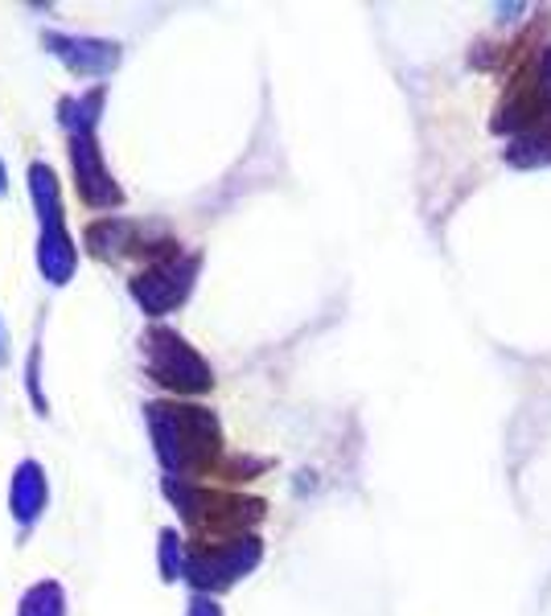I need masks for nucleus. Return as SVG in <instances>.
Segmentation results:
<instances>
[{
    "mask_svg": "<svg viewBox=\"0 0 551 616\" xmlns=\"http://www.w3.org/2000/svg\"><path fill=\"white\" fill-rule=\"evenodd\" d=\"M144 420H149V432H153L157 461L165 464L169 477L197 482V477L218 473L222 432H218V420L206 407L161 399V403L144 407Z\"/></svg>",
    "mask_w": 551,
    "mask_h": 616,
    "instance_id": "obj_1",
    "label": "nucleus"
},
{
    "mask_svg": "<svg viewBox=\"0 0 551 616\" xmlns=\"http://www.w3.org/2000/svg\"><path fill=\"white\" fill-rule=\"evenodd\" d=\"M165 493L178 505L181 522L190 526V542L239 539V530L264 514V501L218 493V489H206V485L178 482V477H165Z\"/></svg>",
    "mask_w": 551,
    "mask_h": 616,
    "instance_id": "obj_2",
    "label": "nucleus"
},
{
    "mask_svg": "<svg viewBox=\"0 0 551 616\" xmlns=\"http://www.w3.org/2000/svg\"><path fill=\"white\" fill-rule=\"evenodd\" d=\"M29 193H34V206H38L41 239H38V268L50 284H66L75 268H79V247L66 231V218H62V193L59 177L50 165L34 161L29 165Z\"/></svg>",
    "mask_w": 551,
    "mask_h": 616,
    "instance_id": "obj_3",
    "label": "nucleus"
},
{
    "mask_svg": "<svg viewBox=\"0 0 551 616\" xmlns=\"http://www.w3.org/2000/svg\"><path fill=\"white\" fill-rule=\"evenodd\" d=\"M140 354H144V370L149 378L174 395H202L215 386V374L210 367L197 358V349L185 346V337H178L174 329H149L140 337Z\"/></svg>",
    "mask_w": 551,
    "mask_h": 616,
    "instance_id": "obj_4",
    "label": "nucleus"
},
{
    "mask_svg": "<svg viewBox=\"0 0 551 616\" xmlns=\"http://www.w3.org/2000/svg\"><path fill=\"white\" fill-rule=\"evenodd\" d=\"M87 247L91 255L99 259H128V255H137V259H149V264H161V259H174L181 255V243L178 239H169L161 222L153 227H144V222H132V218H99L87 227Z\"/></svg>",
    "mask_w": 551,
    "mask_h": 616,
    "instance_id": "obj_5",
    "label": "nucleus"
},
{
    "mask_svg": "<svg viewBox=\"0 0 551 616\" xmlns=\"http://www.w3.org/2000/svg\"><path fill=\"white\" fill-rule=\"evenodd\" d=\"M259 559L256 539H222V542H185V579L202 592H218L239 576H247Z\"/></svg>",
    "mask_w": 551,
    "mask_h": 616,
    "instance_id": "obj_6",
    "label": "nucleus"
},
{
    "mask_svg": "<svg viewBox=\"0 0 551 616\" xmlns=\"http://www.w3.org/2000/svg\"><path fill=\"white\" fill-rule=\"evenodd\" d=\"M194 275L197 255H174V259H161V264H144V271L128 284V292L149 317H165L190 296Z\"/></svg>",
    "mask_w": 551,
    "mask_h": 616,
    "instance_id": "obj_7",
    "label": "nucleus"
},
{
    "mask_svg": "<svg viewBox=\"0 0 551 616\" xmlns=\"http://www.w3.org/2000/svg\"><path fill=\"white\" fill-rule=\"evenodd\" d=\"M71 165H75V190L79 197L91 206V210H112V206H124V190H119L107 165H103V153H99L95 136H71Z\"/></svg>",
    "mask_w": 551,
    "mask_h": 616,
    "instance_id": "obj_8",
    "label": "nucleus"
},
{
    "mask_svg": "<svg viewBox=\"0 0 551 616\" xmlns=\"http://www.w3.org/2000/svg\"><path fill=\"white\" fill-rule=\"evenodd\" d=\"M46 46L54 59L66 62V70L79 78H103L116 70L119 46L116 41H95V38H66V34H46Z\"/></svg>",
    "mask_w": 551,
    "mask_h": 616,
    "instance_id": "obj_9",
    "label": "nucleus"
},
{
    "mask_svg": "<svg viewBox=\"0 0 551 616\" xmlns=\"http://www.w3.org/2000/svg\"><path fill=\"white\" fill-rule=\"evenodd\" d=\"M50 501V485H46V469L38 461H21L13 469V485H9V510L21 522V530H29L41 518Z\"/></svg>",
    "mask_w": 551,
    "mask_h": 616,
    "instance_id": "obj_10",
    "label": "nucleus"
},
{
    "mask_svg": "<svg viewBox=\"0 0 551 616\" xmlns=\"http://www.w3.org/2000/svg\"><path fill=\"white\" fill-rule=\"evenodd\" d=\"M99 112H103V87H95V91H87V95L79 99H66L62 103V124L71 128V136H95V124H99Z\"/></svg>",
    "mask_w": 551,
    "mask_h": 616,
    "instance_id": "obj_11",
    "label": "nucleus"
},
{
    "mask_svg": "<svg viewBox=\"0 0 551 616\" xmlns=\"http://www.w3.org/2000/svg\"><path fill=\"white\" fill-rule=\"evenodd\" d=\"M17 616H66V596H62V588L54 579H46V583H34L25 600H21Z\"/></svg>",
    "mask_w": 551,
    "mask_h": 616,
    "instance_id": "obj_12",
    "label": "nucleus"
},
{
    "mask_svg": "<svg viewBox=\"0 0 551 616\" xmlns=\"http://www.w3.org/2000/svg\"><path fill=\"white\" fill-rule=\"evenodd\" d=\"M161 572L165 579H185V539L178 530H161Z\"/></svg>",
    "mask_w": 551,
    "mask_h": 616,
    "instance_id": "obj_13",
    "label": "nucleus"
},
{
    "mask_svg": "<svg viewBox=\"0 0 551 616\" xmlns=\"http://www.w3.org/2000/svg\"><path fill=\"white\" fill-rule=\"evenodd\" d=\"M190 616H218V608H215V604H210V600L197 596L194 604H190Z\"/></svg>",
    "mask_w": 551,
    "mask_h": 616,
    "instance_id": "obj_14",
    "label": "nucleus"
},
{
    "mask_svg": "<svg viewBox=\"0 0 551 616\" xmlns=\"http://www.w3.org/2000/svg\"><path fill=\"white\" fill-rule=\"evenodd\" d=\"M0 362H4V325H0Z\"/></svg>",
    "mask_w": 551,
    "mask_h": 616,
    "instance_id": "obj_15",
    "label": "nucleus"
},
{
    "mask_svg": "<svg viewBox=\"0 0 551 616\" xmlns=\"http://www.w3.org/2000/svg\"><path fill=\"white\" fill-rule=\"evenodd\" d=\"M0 193H4V169H0Z\"/></svg>",
    "mask_w": 551,
    "mask_h": 616,
    "instance_id": "obj_16",
    "label": "nucleus"
}]
</instances>
